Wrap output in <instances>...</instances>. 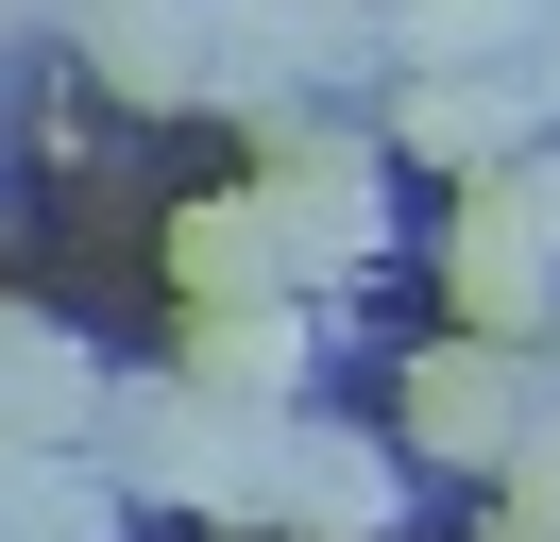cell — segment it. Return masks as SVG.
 Segmentation results:
<instances>
[{
    "instance_id": "obj_12",
    "label": "cell",
    "mask_w": 560,
    "mask_h": 542,
    "mask_svg": "<svg viewBox=\"0 0 560 542\" xmlns=\"http://www.w3.org/2000/svg\"><path fill=\"white\" fill-rule=\"evenodd\" d=\"M492 542H560V424L526 440L510 474H492Z\"/></svg>"
},
{
    "instance_id": "obj_2",
    "label": "cell",
    "mask_w": 560,
    "mask_h": 542,
    "mask_svg": "<svg viewBox=\"0 0 560 542\" xmlns=\"http://www.w3.org/2000/svg\"><path fill=\"white\" fill-rule=\"evenodd\" d=\"M544 424H560V356H544V339H492V322H458V339H424V356L390 373V440H408V458L510 474Z\"/></svg>"
},
{
    "instance_id": "obj_5",
    "label": "cell",
    "mask_w": 560,
    "mask_h": 542,
    "mask_svg": "<svg viewBox=\"0 0 560 542\" xmlns=\"http://www.w3.org/2000/svg\"><path fill=\"white\" fill-rule=\"evenodd\" d=\"M390 51V0H221V102L238 119H306V85Z\"/></svg>"
},
{
    "instance_id": "obj_13",
    "label": "cell",
    "mask_w": 560,
    "mask_h": 542,
    "mask_svg": "<svg viewBox=\"0 0 560 542\" xmlns=\"http://www.w3.org/2000/svg\"><path fill=\"white\" fill-rule=\"evenodd\" d=\"M526 102H544V136H560V17L526 34Z\"/></svg>"
},
{
    "instance_id": "obj_1",
    "label": "cell",
    "mask_w": 560,
    "mask_h": 542,
    "mask_svg": "<svg viewBox=\"0 0 560 542\" xmlns=\"http://www.w3.org/2000/svg\"><path fill=\"white\" fill-rule=\"evenodd\" d=\"M103 458H119V492H153V508H205V526H272V492H289V406H238V390H205V373H137V390L103 406Z\"/></svg>"
},
{
    "instance_id": "obj_14",
    "label": "cell",
    "mask_w": 560,
    "mask_h": 542,
    "mask_svg": "<svg viewBox=\"0 0 560 542\" xmlns=\"http://www.w3.org/2000/svg\"><path fill=\"white\" fill-rule=\"evenodd\" d=\"M35 339H51V305H18V288H0V373L35 356Z\"/></svg>"
},
{
    "instance_id": "obj_4",
    "label": "cell",
    "mask_w": 560,
    "mask_h": 542,
    "mask_svg": "<svg viewBox=\"0 0 560 542\" xmlns=\"http://www.w3.org/2000/svg\"><path fill=\"white\" fill-rule=\"evenodd\" d=\"M255 203H272V237H289V271H306V305H323V288H374V255H390V169H374V136L255 119Z\"/></svg>"
},
{
    "instance_id": "obj_9",
    "label": "cell",
    "mask_w": 560,
    "mask_h": 542,
    "mask_svg": "<svg viewBox=\"0 0 560 542\" xmlns=\"http://www.w3.org/2000/svg\"><path fill=\"white\" fill-rule=\"evenodd\" d=\"M171 288L187 305H272V288H306V271H289V237H272L255 187H205V203H171Z\"/></svg>"
},
{
    "instance_id": "obj_15",
    "label": "cell",
    "mask_w": 560,
    "mask_h": 542,
    "mask_svg": "<svg viewBox=\"0 0 560 542\" xmlns=\"http://www.w3.org/2000/svg\"><path fill=\"white\" fill-rule=\"evenodd\" d=\"M18 17H35V0H0V34H18Z\"/></svg>"
},
{
    "instance_id": "obj_3",
    "label": "cell",
    "mask_w": 560,
    "mask_h": 542,
    "mask_svg": "<svg viewBox=\"0 0 560 542\" xmlns=\"http://www.w3.org/2000/svg\"><path fill=\"white\" fill-rule=\"evenodd\" d=\"M442 305L492 322V339H544V305H560V136H526L510 169L458 187V221H442Z\"/></svg>"
},
{
    "instance_id": "obj_8",
    "label": "cell",
    "mask_w": 560,
    "mask_h": 542,
    "mask_svg": "<svg viewBox=\"0 0 560 542\" xmlns=\"http://www.w3.org/2000/svg\"><path fill=\"white\" fill-rule=\"evenodd\" d=\"M526 136H544V102H526V68H408V153L424 169H510Z\"/></svg>"
},
{
    "instance_id": "obj_7",
    "label": "cell",
    "mask_w": 560,
    "mask_h": 542,
    "mask_svg": "<svg viewBox=\"0 0 560 542\" xmlns=\"http://www.w3.org/2000/svg\"><path fill=\"white\" fill-rule=\"evenodd\" d=\"M390 508H408V474L374 458V424L289 406V492H272V526L289 542H390Z\"/></svg>"
},
{
    "instance_id": "obj_11",
    "label": "cell",
    "mask_w": 560,
    "mask_h": 542,
    "mask_svg": "<svg viewBox=\"0 0 560 542\" xmlns=\"http://www.w3.org/2000/svg\"><path fill=\"white\" fill-rule=\"evenodd\" d=\"M560 0H390V68H526Z\"/></svg>"
},
{
    "instance_id": "obj_10",
    "label": "cell",
    "mask_w": 560,
    "mask_h": 542,
    "mask_svg": "<svg viewBox=\"0 0 560 542\" xmlns=\"http://www.w3.org/2000/svg\"><path fill=\"white\" fill-rule=\"evenodd\" d=\"M306 288H272V305H187V373L205 390H238V406H306Z\"/></svg>"
},
{
    "instance_id": "obj_6",
    "label": "cell",
    "mask_w": 560,
    "mask_h": 542,
    "mask_svg": "<svg viewBox=\"0 0 560 542\" xmlns=\"http://www.w3.org/2000/svg\"><path fill=\"white\" fill-rule=\"evenodd\" d=\"M103 102H205L221 85V0H69Z\"/></svg>"
}]
</instances>
